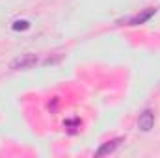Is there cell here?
I'll list each match as a JSON object with an SVG mask.
<instances>
[{
	"label": "cell",
	"instance_id": "2",
	"mask_svg": "<svg viewBox=\"0 0 160 158\" xmlns=\"http://www.w3.org/2000/svg\"><path fill=\"white\" fill-rule=\"evenodd\" d=\"M153 126H155V112L151 108H145L138 117V128L142 132H149Z\"/></svg>",
	"mask_w": 160,
	"mask_h": 158
},
{
	"label": "cell",
	"instance_id": "4",
	"mask_svg": "<svg viewBox=\"0 0 160 158\" xmlns=\"http://www.w3.org/2000/svg\"><path fill=\"white\" fill-rule=\"evenodd\" d=\"M123 138H116V140H110V141H104L97 151H95V156H106V155H112L118 147L121 145Z\"/></svg>",
	"mask_w": 160,
	"mask_h": 158
},
{
	"label": "cell",
	"instance_id": "1",
	"mask_svg": "<svg viewBox=\"0 0 160 158\" xmlns=\"http://www.w3.org/2000/svg\"><path fill=\"white\" fill-rule=\"evenodd\" d=\"M38 63H39L38 54L26 52V54H21V56H17L15 60H11L9 69H11V71H24V69H30V67H34V65H38Z\"/></svg>",
	"mask_w": 160,
	"mask_h": 158
},
{
	"label": "cell",
	"instance_id": "5",
	"mask_svg": "<svg viewBox=\"0 0 160 158\" xmlns=\"http://www.w3.org/2000/svg\"><path fill=\"white\" fill-rule=\"evenodd\" d=\"M30 28V21H15L13 24H11V30H15V32H24V30H28Z\"/></svg>",
	"mask_w": 160,
	"mask_h": 158
},
{
	"label": "cell",
	"instance_id": "6",
	"mask_svg": "<svg viewBox=\"0 0 160 158\" xmlns=\"http://www.w3.org/2000/svg\"><path fill=\"white\" fill-rule=\"evenodd\" d=\"M63 126H67V128H71V130L75 132V130L80 126V121H78V119H69V121H65V123H63Z\"/></svg>",
	"mask_w": 160,
	"mask_h": 158
},
{
	"label": "cell",
	"instance_id": "3",
	"mask_svg": "<svg viewBox=\"0 0 160 158\" xmlns=\"http://www.w3.org/2000/svg\"><path fill=\"white\" fill-rule=\"evenodd\" d=\"M155 13H157V7H145L142 13H136L134 17H130V19L127 21V24H128V26H140V24H145Z\"/></svg>",
	"mask_w": 160,
	"mask_h": 158
}]
</instances>
